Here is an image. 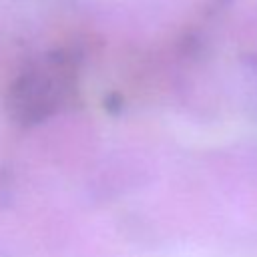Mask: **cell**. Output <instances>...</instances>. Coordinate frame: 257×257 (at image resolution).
<instances>
[]
</instances>
